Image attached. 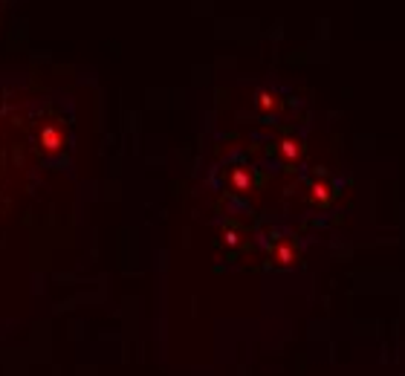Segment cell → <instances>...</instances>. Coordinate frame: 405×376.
I'll return each mask as SVG.
<instances>
[{
    "mask_svg": "<svg viewBox=\"0 0 405 376\" xmlns=\"http://www.w3.org/2000/svg\"><path fill=\"white\" fill-rule=\"evenodd\" d=\"M41 145H44L46 151H58V148H61V130H58V127H44Z\"/></svg>",
    "mask_w": 405,
    "mask_h": 376,
    "instance_id": "obj_1",
    "label": "cell"
}]
</instances>
